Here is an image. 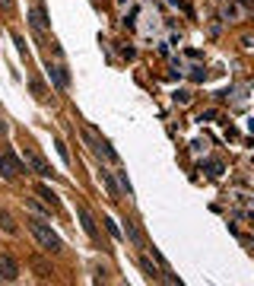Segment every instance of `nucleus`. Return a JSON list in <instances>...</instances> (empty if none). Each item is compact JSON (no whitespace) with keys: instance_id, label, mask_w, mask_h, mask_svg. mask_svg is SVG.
<instances>
[{"instance_id":"obj_1","label":"nucleus","mask_w":254,"mask_h":286,"mask_svg":"<svg viewBox=\"0 0 254 286\" xmlns=\"http://www.w3.org/2000/svg\"><path fill=\"white\" fill-rule=\"evenodd\" d=\"M29 232L35 236V242H38V245L45 248L48 255H57V251L64 248V242H60V236H57V232L48 226L45 220H41V216H32V220H29Z\"/></svg>"},{"instance_id":"obj_2","label":"nucleus","mask_w":254,"mask_h":286,"mask_svg":"<svg viewBox=\"0 0 254 286\" xmlns=\"http://www.w3.org/2000/svg\"><path fill=\"white\" fill-rule=\"evenodd\" d=\"M83 140H86V146H89L95 156H102V159H108V162H118V153L108 146V140H105V137H99V131H95V127L83 124Z\"/></svg>"},{"instance_id":"obj_3","label":"nucleus","mask_w":254,"mask_h":286,"mask_svg":"<svg viewBox=\"0 0 254 286\" xmlns=\"http://www.w3.org/2000/svg\"><path fill=\"white\" fill-rule=\"evenodd\" d=\"M22 172H25V169H22V162L16 159L10 150L0 153V175H3V178H16V175H22Z\"/></svg>"},{"instance_id":"obj_4","label":"nucleus","mask_w":254,"mask_h":286,"mask_svg":"<svg viewBox=\"0 0 254 286\" xmlns=\"http://www.w3.org/2000/svg\"><path fill=\"white\" fill-rule=\"evenodd\" d=\"M22 156H25V166H29L32 172H38L41 178H48V175H51V166H48V162H45L38 153L32 150V146H25V150H22Z\"/></svg>"},{"instance_id":"obj_5","label":"nucleus","mask_w":254,"mask_h":286,"mask_svg":"<svg viewBox=\"0 0 254 286\" xmlns=\"http://www.w3.org/2000/svg\"><path fill=\"white\" fill-rule=\"evenodd\" d=\"M0 280H6V283L19 280V264H16L10 255H0Z\"/></svg>"},{"instance_id":"obj_6","label":"nucleus","mask_w":254,"mask_h":286,"mask_svg":"<svg viewBox=\"0 0 254 286\" xmlns=\"http://www.w3.org/2000/svg\"><path fill=\"white\" fill-rule=\"evenodd\" d=\"M76 216H80V223H83L86 236H89V239H99V229H95V220L89 216V210H86V207H76Z\"/></svg>"},{"instance_id":"obj_7","label":"nucleus","mask_w":254,"mask_h":286,"mask_svg":"<svg viewBox=\"0 0 254 286\" xmlns=\"http://www.w3.org/2000/svg\"><path fill=\"white\" fill-rule=\"evenodd\" d=\"M48 76L57 83V89H67V86H70V76H67V70L60 64H48Z\"/></svg>"},{"instance_id":"obj_8","label":"nucleus","mask_w":254,"mask_h":286,"mask_svg":"<svg viewBox=\"0 0 254 286\" xmlns=\"http://www.w3.org/2000/svg\"><path fill=\"white\" fill-rule=\"evenodd\" d=\"M32 25H35V32H45V29H48L45 6H32Z\"/></svg>"},{"instance_id":"obj_9","label":"nucleus","mask_w":254,"mask_h":286,"mask_svg":"<svg viewBox=\"0 0 254 286\" xmlns=\"http://www.w3.org/2000/svg\"><path fill=\"white\" fill-rule=\"evenodd\" d=\"M102 181H105V191H108V197H111V201H121V188L115 185L111 172H102Z\"/></svg>"},{"instance_id":"obj_10","label":"nucleus","mask_w":254,"mask_h":286,"mask_svg":"<svg viewBox=\"0 0 254 286\" xmlns=\"http://www.w3.org/2000/svg\"><path fill=\"white\" fill-rule=\"evenodd\" d=\"M38 197H41V201H45V204L51 207V210H57V207H60V201L54 197V191H51L48 185H38Z\"/></svg>"},{"instance_id":"obj_11","label":"nucleus","mask_w":254,"mask_h":286,"mask_svg":"<svg viewBox=\"0 0 254 286\" xmlns=\"http://www.w3.org/2000/svg\"><path fill=\"white\" fill-rule=\"evenodd\" d=\"M29 86H32V95H35L38 102H45V99H48V89H45V83H41V80H35V76H32Z\"/></svg>"},{"instance_id":"obj_12","label":"nucleus","mask_w":254,"mask_h":286,"mask_svg":"<svg viewBox=\"0 0 254 286\" xmlns=\"http://www.w3.org/2000/svg\"><path fill=\"white\" fill-rule=\"evenodd\" d=\"M124 232H127V239L134 242V245L140 248L143 245V239H140V232H137V226H134V220H124Z\"/></svg>"},{"instance_id":"obj_13","label":"nucleus","mask_w":254,"mask_h":286,"mask_svg":"<svg viewBox=\"0 0 254 286\" xmlns=\"http://www.w3.org/2000/svg\"><path fill=\"white\" fill-rule=\"evenodd\" d=\"M140 271H143L146 277H150V280H159V271L153 267V261H150V258H140Z\"/></svg>"},{"instance_id":"obj_14","label":"nucleus","mask_w":254,"mask_h":286,"mask_svg":"<svg viewBox=\"0 0 254 286\" xmlns=\"http://www.w3.org/2000/svg\"><path fill=\"white\" fill-rule=\"evenodd\" d=\"M0 226H3V232H10V236H16V223H13V216L6 213V210H0Z\"/></svg>"},{"instance_id":"obj_15","label":"nucleus","mask_w":254,"mask_h":286,"mask_svg":"<svg viewBox=\"0 0 254 286\" xmlns=\"http://www.w3.org/2000/svg\"><path fill=\"white\" fill-rule=\"evenodd\" d=\"M105 229H108V236H111V239H121V229H118V223L111 220V216H105Z\"/></svg>"},{"instance_id":"obj_16","label":"nucleus","mask_w":254,"mask_h":286,"mask_svg":"<svg viewBox=\"0 0 254 286\" xmlns=\"http://www.w3.org/2000/svg\"><path fill=\"white\" fill-rule=\"evenodd\" d=\"M57 153H60V159H64V166H70V153H67L64 140H57Z\"/></svg>"},{"instance_id":"obj_17","label":"nucleus","mask_w":254,"mask_h":286,"mask_svg":"<svg viewBox=\"0 0 254 286\" xmlns=\"http://www.w3.org/2000/svg\"><path fill=\"white\" fill-rule=\"evenodd\" d=\"M16 10V3H13V0H0V13H6V16H10Z\"/></svg>"},{"instance_id":"obj_18","label":"nucleus","mask_w":254,"mask_h":286,"mask_svg":"<svg viewBox=\"0 0 254 286\" xmlns=\"http://www.w3.org/2000/svg\"><path fill=\"white\" fill-rule=\"evenodd\" d=\"M118 181H121V188H124L127 194H130V181H127V175H124V172H118Z\"/></svg>"},{"instance_id":"obj_19","label":"nucleus","mask_w":254,"mask_h":286,"mask_svg":"<svg viewBox=\"0 0 254 286\" xmlns=\"http://www.w3.org/2000/svg\"><path fill=\"white\" fill-rule=\"evenodd\" d=\"M242 45L248 48V51H254V35H242Z\"/></svg>"},{"instance_id":"obj_20","label":"nucleus","mask_w":254,"mask_h":286,"mask_svg":"<svg viewBox=\"0 0 254 286\" xmlns=\"http://www.w3.org/2000/svg\"><path fill=\"white\" fill-rule=\"evenodd\" d=\"M220 172H223V166H220V162H210V175L216 178V175H220Z\"/></svg>"},{"instance_id":"obj_21","label":"nucleus","mask_w":254,"mask_h":286,"mask_svg":"<svg viewBox=\"0 0 254 286\" xmlns=\"http://www.w3.org/2000/svg\"><path fill=\"white\" fill-rule=\"evenodd\" d=\"M169 3H175V6H185V3H181V0H169Z\"/></svg>"}]
</instances>
